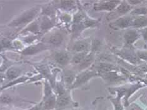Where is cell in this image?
<instances>
[{"label":"cell","mask_w":147,"mask_h":110,"mask_svg":"<svg viewBox=\"0 0 147 110\" xmlns=\"http://www.w3.org/2000/svg\"><path fill=\"white\" fill-rule=\"evenodd\" d=\"M42 10V8L40 6H36L30 9H27L21 13L20 15L13 20L8 23V26L11 28H22L26 25H28L32 21L34 20Z\"/></svg>","instance_id":"1"},{"label":"cell","mask_w":147,"mask_h":110,"mask_svg":"<svg viewBox=\"0 0 147 110\" xmlns=\"http://www.w3.org/2000/svg\"><path fill=\"white\" fill-rule=\"evenodd\" d=\"M47 49V46L43 43L40 42L38 44L30 45L24 49L20 52V54L23 55H33Z\"/></svg>","instance_id":"2"},{"label":"cell","mask_w":147,"mask_h":110,"mask_svg":"<svg viewBox=\"0 0 147 110\" xmlns=\"http://www.w3.org/2000/svg\"><path fill=\"white\" fill-rule=\"evenodd\" d=\"M23 69L21 67L18 66H11L6 70L5 74V78L8 81H13L17 79L20 75H22Z\"/></svg>","instance_id":"3"},{"label":"cell","mask_w":147,"mask_h":110,"mask_svg":"<svg viewBox=\"0 0 147 110\" xmlns=\"http://www.w3.org/2000/svg\"><path fill=\"white\" fill-rule=\"evenodd\" d=\"M54 61L61 65H65L70 61L69 55L65 52H56L53 54Z\"/></svg>","instance_id":"4"},{"label":"cell","mask_w":147,"mask_h":110,"mask_svg":"<svg viewBox=\"0 0 147 110\" xmlns=\"http://www.w3.org/2000/svg\"><path fill=\"white\" fill-rule=\"evenodd\" d=\"M63 41V35L61 32H57L49 36L48 38V42L50 44L58 46L61 45Z\"/></svg>","instance_id":"5"},{"label":"cell","mask_w":147,"mask_h":110,"mask_svg":"<svg viewBox=\"0 0 147 110\" xmlns=\"http://www.w3.org/2000/svg\"><path fill=\"white\" fill-rule=\"evenodd\" d=\"M89 42L88 40H80L76 42L72 47V50L77 52H83L86 51L89 47Z\"/></svg>","instance_id":"6"},{"label":"cell","mask_w":147,"mask_h":110,"mask_svg":"<svg viewBox=\"0 0 147 110\" xmlns=\"http://www.w3.org/2000/svg\"><path fill=\"white\" fill-rule=\"evenodd\" d=\"M94 75V72L92 71H88L83 72L82 74L79 75L78 78L76 79V81L74 83V86H79L81 84H83L86 82H87L88 80L91 78L92 76Z\"/></svg>","instance_id":"7"},{"label":"cell","mask_w":147,"mask_h":110,"mask_svg":"<svg viewBox=\"0 0 147 110\" xmlns=\"http://www.w3.org/2000/svg\"><path fill=\"white\" fill-rule=\"evenodd\" d=\"M133 24V20L131 18L125 17L119 19L115 23V25L119 28H126Z\"/></svg>","instance_id":"8"},{"label":"cell","mask_w":147,"mask_h":110,"mask_svg":"<svg viewBox=\"0 0 147 110\" xmlns=\"http://www.w3.org/2000/svg\"><path fill=\"white\" fill-rule=\"evenodd\" d=\"M138 37V33L134 30H129L127 32L125 35V38L127 44H130L135 41Z\"/></svg>","instance_id":"9"},{"label":"cell","mask_w":147,"mask_h":110,"mask_svg":"<svg viewBox=\"0 0 147 110\" xmlns=\"http://www.w3.org/2000/svg\"><path fill=\"white\" fill-rule=\"evenodd\" d=\"M118 3V1H109L105 4H102L99 6H97L94 7L96 10L98 9H108V10H111V9L114 8L115 6Z\"/></svg>","instance_id":"10"},{"label":"cell","mask_w":147,"mask_h":110,"mask_svg":"<svg viewBox=\"0 0 147 110\" xmlns=\"http://www.w3.org/2000/svg\"><path fill=\"white\" fill-rule=\"evenodd\" d=\"M86 54L87 53L86 52H80L79 54H76L74 57L72 62L75 64H81L83 60H84L86 57L87 56Z\"/></svg>","instance_id":"11"},{"label":"cell","mask_w":147,"mask_h":110,"mask_svg":"<svg viewBox=\"0 0 147 110\" xmlns=\"http://www.w3.org/2000/svg\"><path fill=\"white\" fill-rule=\"evenodd\" d=\"M64 79L65 82L69 84H72V82L75 80L74 72L71 71H67L64 74Z\"/></svg>","instance_id":"12"},{"label":"cell","mask_w":147,"mask_h":110,"mask_svg":"<svg viewBox=\"0 0 147 110\" xmlns=\"http://www.w3.org/2000/svg\"><path fill=\"white\" fill-rule=\"evenodd\" d=\"M133 26L136 27H142L147 25V18L145 17L139 18L133 22Z\"/></svg>","instance_id":"13"},{"label":"cell","mask_w":147,"mask_h":110,"mask_svg":"<svg viewBox=\"0 0 147 110\" xmlns=\"http://www.w3.org/2000/svg\"><path fill=\"white\" fill-rule=\"evenodd\" d=\"M69 99L67 96L64 95H61L57 100V105L59 106H65L69 103Z\"/></svg>","instance_id":"14"},{"label":"cell","mask_w":147,"mask_h":110,"mask_svg":"<svg viewBox=\"0 0 147 110\" xmlns=\"http://www.w3.org/2000/svg\"><path fill=\"white\" fill-rule=\"evenodd\" d=\"M130 9V6L126 4V3H123L120 5L118 8V11L121 14H125V13L128 12Z\"/></svg>","instance_id":"15"},{"label":"cell","mask_w":147,"mask_h":110,"mask_svg":"<svg viewBox=\"0 0 147 110\" xmlns=\"http://www.w3.org/2000/svg\"><path fill=\"white\" fill-rule=\"evenodd\" d=\"M123 55H124V57L126 59H128V61H131L133 63H136L138 62V59L136 58V57H135L134 55H133L131 54H129V53H125Z\"/></svg>","instance_id":"16"},{"label":"cell","mask_w":147,"mask_h":110,"mask_svg":"<svg viewBox=\"0 0 147 110\" xmlns=\"http://www.w3.org/2000/svg\"><path fill=\"white\" fill-rule=\"evenodd\" d=\"M147 13V9L145 8H142L136 9L134 11H133L131 14L133 15H145Z\"/></svg>","instance_id":"17"},{"label":"cell","mask_w":147,"mask_h":110,"mask_svg":"<svg viewBox=\"0 0 147 110\" xmlns=\"http://www.w3.org/2000/svg\"><path fill=\"white\" fill-rule=\"evenodd\" d=\"M99 68L100 70H101V71L106 72V71H110V70H111L113 68V66L110 65L109 64H101L99 65Z\"/></svg>","instance_id":"18"},{"label":"cell","mask_w":147,"mask_h":110,"mask_svg":"<svg viewBox=\"0 0 147 110\" xmlns=\"http://www.w3.org/2000/svg\"><path fill=\"white\" fill-rule=\"evenodd\" d=\"M73 1H61V6L63 8L67 9L71 8L73 6Z\"/></svg>","instance_id":"19"},{"label":"cell","mask_w":147,"mask_h":110,"mask_svg":"<svg viewBox=\"0 0 147 110\" xmlns=\"http://www.w3.org/2000/svg\"><path fill=\"white\" fill-rule=\"evenodd\" d=\"M120 78L119 76H118L117 75H114V74H110L109 75V79L111 80V81H116L118 79H119Z\"/></svg>","instance_id":"20"},{"label":"cell","mask_w":147,"mask_h":110,"mask_svg":"<svg viewBox=\"0 0 147 110\" xmlns=\"http://www.w3.org/2000/svg\"><path fill=\"white\" fill-rule=\"evenodd\" d=\"M4 79H5V75L2 72H0V86L2 85L3 81H4Z\"/></svg>","instance_id":"21"},{"label":"cell","mask_w":147,"mask_h":110,"mask_svg":"<svg viewBox=\"0 0 147 110\" xmlns=\"http://www.w3.org/2000/svg\"><path fill=\"white\" fill-rule=\"evenodd\" d=\"M143 37H144V38L147 40V29H145L143 30Z\"/></svg>","instance_id":"22"},{"label":"cell","mask_w":147,"mask_h":110,"mask_svg":"<svg viewBox=\"0 0 147 110\" xmlns=\"http://www.w3.org/2000/svg\"><path fill=\"white\" fill-rule=\"evenodd\" d=\"M129 3H140V1H130Z\"/></svg>","instance_id":"23"},{"label":"cell","mask_w":147,"mask_h":110,"mask_svg":"<svg viewBox=\"0 0 147 110\" xmlns=\"http://www.w3.org/2000/svg\"><path fill=\"white\" fill-rule=\"evenodd\" d=\"M0 110H1V109H0Z\"/></svg>","instance_id":"24"}]
</instances>
